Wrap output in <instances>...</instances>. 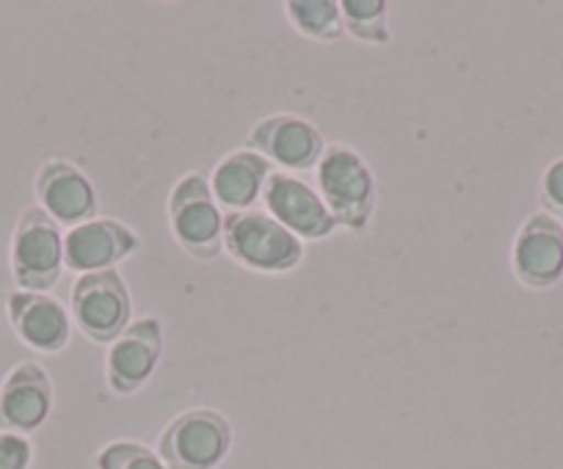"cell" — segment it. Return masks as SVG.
I'll return each instance as SVG.
<instances>
[{
	"mask_svg": "<svg viewBox=\"0 0 563 469\" xmlns=\"http://www.w3.org/2000/svg\"><path fill=\"white\" fill-rule=\"evenodd\" d=\"M36 204L62 226H78L97 219L100 199L95 182L73 160L51 158L40 166L34 180Z\"/></svg>",
	"mask_w": 563,
	"mask_h": 469,
	"instance_id": "obj_12",
	"label": "cell"
},
{
	"mask_svg": "<svg viewBox=\"0 0 563 469\" xmlns=\"http://www.w3.org/2000/svg\"><path fill=\"white\" fill-rule=\"evenodd\" d=\"M9 268L18 290L51 293L64 271V230L40 204L20 213L9 244Z\"/></svg>",
	"mask_w": 563,
	"mask_h": 469,
	"instance_id": "obj_4",
	"label": "cell"
},
{
	"mask_svg": "<svg viewBox=\"0 0 563 469\" xmlns=\"http://www.w3.org/2000/svg\"><path fill=\"white\" fill-rule=\"evenodd\" d=\"M139 249V235L124 221L97 215L64 232V268L78 277L111 271Z\"/></svg>",
	"mask_w": 563,
	"mask_h": 469,
	"instance_id": "obj_11",
	"label": "cell"
},
{
	"mask_svg": "<svg viewBox=\"0 0 563 469\" xmlns=\"http://www.w3.org/2000/svg\"><path fill=\"white\" fill-rule=\"evenodd\" d=\"M232 447V425L208 406L177 414L158 439V456L169 469H216Z\"/></svg>",
	"mask_w": 563,
	"mask_h": 469,
	"instance_id": "obj_6",
	"label": "cell"
},
{
	"mask_svg": "<svg viewBox=\"0 0 563 469\" xmlns=\"http://www.w3.org/2000/svg\"><path fill=\"white\" fill-rule=\"evenodd\" d=\"M271 171L274 169H271L268 160L246 147L232 149L230 155H224L208 177L210 191H213L224 215L254 210V204L263 197L265 180H268Z\"/></svg>",
	"mask_w": 563,
	"mask_h": 469,
	"instance_id": "obj_15",
	"label": "cell"
},
{
	"mask_svg": "<svg viewBox=\"0 0 563 469\" xmlns=\"http://www.w3.org/2000/svg\"><path fill=\"white\" fill-rule=\"evenodd\" d=\"M69 315L89 343L108 345L133 323V295L117 268L84 273L69 288Z\"/></svg>",
	"mask_w": 563,
	"mask_h": 469,
	"instance_id": "obj_5",
	"label": "cell"
},
{
	"mask_svg": "<svg viewBox=\"0 0 563 469\" xmlns=\"http://www.w3.org/2000/svg\"><path fill=\"white\" fill-rule=\"evenodd\" d=\"M166 219L172 238L194 260L208 263L224 252V210L216 202L205 171H188L172 186Z\"/></svg>",
	"mask_w": 563,
	"mask_h": 469,
	"instance_id": "obj_3",
	"label": "cell"
},
{
	"mask_svg": "<svg viewBox=\"0 0 563 469\" xmlns=\"http://www.w3.org/2000/svg\"><path fill=\"white\" fill-rule=\"evenodd\" d=\"M539 202L544 213H550L552 219H563V158L552 160L544 169V175H541Z\"/></svg>",
	"mask_w": 563,
	"mask_h": 469,
	"instance_id": "obj_19",
	"label": "cell"
},
{
	"mask_svg": "<svg viewBox=\"0 0 563 469\" xmlns=\"http://www.w3.org/2000/svg\"><path fill=\"white\" fill-rule=\"evenodd\" d=\"M224 252L252 273H290L301 266L307 246L265 210L224 215Z\"/></svg>",
	"mask_w": 563,
	"mask_h": 469,
	"instance_id": "obj_2",
	"label": "cell"
},
{
	"mask_svg": "<svg viewBox=\"0 0 563 469\" xmlns=\"http://www.w3.org/2000/svg\"><path fill=\"white\" fill-rule=\"evenodd\" d=\"M53 412V379L40 362H18L0 381V431L31 434Z\"/></svg>",
	"mask_w": 563,
	"mask_h": 469,
	"instance_id": "obj_13",
	"label": "cell"
},
{
	"mask_svg": "<svg viewBox=\"0 0 563 469\" xmlns=\"http://www.w3.org/2000/svg\"><path fill=\"white\" fill-rule=\"evenodd\" d=\"M34 458V445L29 436L0 431V469H29Z\"/></svg>",
	"mask_w": 563,
	"mask_h": 469,
	"instance_id": "obj_20",
	"label": "cell"
},
{
	"mask_svg": "<svg viewBox=\"0 0 563 469\" xmlns=\"http://www.w3.org/2000/svg\"><path fill=\"white\" fill-rule=\"evenodd\" d=\"M164 357V323L161 317H139L106 348V381L117 395L144 390Z\"/></svg>",
	"mask_w": 563,
	"mask_h": 469,
	"instance_id": "obj_9",
	"label": "cell"
},
{
	"mask_svg": "<svg viewBox=\"0 0 563 469\" xmlns=\"http://www.w3.org/2000/svg\"><path fill=\"white\" fill-rule=\"evenodd\" d=\"M97 469H169L155 450L141 442L119 439L97 453Z\"/></svg>",
	"mask_w": 563,
	"mask_h": 469,
	"instance_id": "obj_18",
	"label": "cell"
},
{
	"mask_svg": "<svg viewBox=\"0 0 563 469\" xmlns=\"http://www.w3.org/2000/svg\"><path fill=\"white\" fill-rule=\"evenodd\" d=\"M260 202H263L265 213L279 221L288 232H294L301 244L327 241L338 230V221L332 219L321 193L299 175L271 171Z\"/></svg>",
	"mask_w": 563,
	"mask_h": 469,
	"instance_id": "obj_8",
	"label": "cell"
},
{
	"mask_svg": "<svg viewBox=\"0 0 563 469\" xmlns=\"http://www.w3.org/2000/svg\"><path fill=\"white\" fill-rule=\"evenodd\" d=\"M345 34L362 45H389L393 25H389L387 0H340Z\"/></svg>",
	"mask_w": 563,
	"mask_h": 469,
	"instance_id": "obj_17",
	"label": "cell"
},
{
	"mask_svg": "<svg viewBox=\"0 0 563 469\" xmlns=\"http://www.w3.org/2000/svg\"><path fill=\"white\" fill-rule=\"evenodd\" d=\"M511 271L519 284L547 290L563 279V224L550 213H530L511 244Z\"/></svg>",
	"mask_w": 563,
	"mask_h": 469,
	"instance_id": "obj_10",
	"label": "cell"
},
{
	"mask_svg": "<svg viewBox=\"0 0 563 469\" xmlns=\"http://www.w3.org/2000/svg\"><path fill=\"white\" fill-rule=\"evenodd\" d=\"M7 315L14 334L40 354H62L73 339V315L51 293L12 290L7 295Z\"/></svg>",
	"mask_w": 563,
	"mask_h": 469,
	"instance_id": "obj_14",
	"label": "cell"
},
{
	"mask_svg": "<svg viewBox=\"0 0 563 469\" xmlns=\"http://www.w3.org/2000/svg\"><path fill=\"white\" fill-rule=\"evenodd\" d=\"M243 147L263 155L271 166H279V171L299 175L321 164L329 144L318 125L299 113H271L254 122Z\"/></svg>",
	"mask_w": 563,
	"mask_h": 469,
	"instance_id": "obj_7",
	"label": "cell"
},
{
	"mask_svg": "<svg viewBox=\"0 0 563 469\" xmlns=\"http://www.w3.org/2000/svg\"><path fill=\"white\" fill-rule=\"evenodd\" d=\"M316 191L338 226L365 232L378 204V182L371 164L349 144H329L316 166Z\"/></svg>",
	"mask_w": 563,
	"mask_h": 469,
	"instance_id": "obj_1",
	"label": "cell"
},
{
	"mask_svg": "<svg viewBox=\"0 0 563 469\" xmlns=\"http://www.w3.org/2000/svg\"><path fill=\"white\" fill-rule=\"evenodd\" d=\"M285 18L305 40L340 42L345 36L340 0H288Z\"/></svg>",
	"mask_w": 563,
	"mask_h": 469,
	"instance_id": "obj_16",
	"label": "cell"
}]
</instances>
